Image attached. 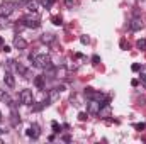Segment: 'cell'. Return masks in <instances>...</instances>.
Returning a JSON list of instances; mask_svg holds the SVG:
<instances>
[{
  "mask_svg": "<svg viewBox=\"0 0 146 144\" xmlns=\"http://www.w3.org/2000/svg\"><path fill=\"white\" fill-rule=\"evenodd\" d=\"M19 100H21V104H24V105H33L34 104V95H33V92L31 90H22L21 93H19Z\"/></svg>",
  "mask_w": 146,
  "mask_h": 144,
  "instance_id": "obj_4",
  "label": "cell"
},
{
  "mask_svg": "<svg viewBox=\"0 0 146 144\" xmlns=\"http://www.w3.org/2000/svg\"><path fill=\"white\" fill-rule=\"evenodd\" d=\"M15 70H17V73H21V75H26V76L29 75V71H27V70H26V68H24L22 65H19V63L15 65ZM27 78H29V76H27Z\"/></svg>",
  "mask_w": 146,
  "mask_h": 144,
  "instance_id": "obj_16",
  "label": "cell"
},
{
  "mask_svg": "<svg viewBox=\"0 0 146 144\" xmlns=\"http://www.w3.org/2000/svg\"><path fill=\"white\" fill-rule=\"evenodd\" d=\"M80 42H82V44H88L90 39H88V36H80Z\"/></svg>",
  "mask_w": 146,
  "mask_h": 144,
  "instance_id": "obj_23",
  "label": "cell"
},
{
  "mask_svg": "<svg viewBox=\"0 0 146 144\" xmlns=\"http://www.w3.org/2000/svg\"><path fill=\"white\" fill-rule=\"evenodd\" d=\"M26 136H27V137H33V139H37V137L41 136L39 126H37V124H33V126H29V127H27V131H26Z\"/></svg>",
  "mask_w": 146,
  "mask_h": 144,
  "instance_id": "obj_7",
  "label": "cell"
},
{
  "mask_svg": "<svg viewBox=\"0 0 146 144\" xmlns=\"http://www.w3.org/2000/svg\"><path fill=\"white\" fill-rule=\"evenodd\" d=\"M136 46H138V49H141V51H145L146 53V39H138Z\"/></svg>",
  "mask_w": 146,
  "mask_h": 144,
  "instance_id": "obj_17",
  "label": "cell"
},
{
  "mask_svg": "<svg viewBox=\"0 0 146 144\" xmlns=\"http://www.w3.org/2000/svg\"><path fill=\"white\" fill-rule=\"evenodd\" d=\"M141 27H143V20H141L139 17H133L131 22H129V29H131L133 32H136V31H139Z\"/></svg>",
  "mask_w": 146,
  "mask_h": 144,
  "instance_id": "obj_9",
  "label": "cell"
},
{
  "mask_svg": "<svg viewBox=\"0 0 146 144\" xmlns=\"http://www.w3.org/2000/svg\"><path fill=\"white\" fill-rule=\"evenodd\" d=\"M92 61H94V65H99V63H100V56H99V54H94V56H92Z\"/></svg>",
  "mask_w": 146,
  "mask_h": 144,
  "instance_id": "obj_24",
  "label": "cell"
},
{
  "mask_svg": "<svg viewBox=\"0 0 146 144\" xmlns=\"http://www.w3.org/2000/svg\"><path fill=\"white\" fill-rule=\"evenodd\" d=\"M22 26L29 27V29H37L41 26V19L37 15V12H29L27 15L22 17Z\"/></svg>",
  "mask_w": 146,
  "mask_h": 144,
  "instance_id": "obj_2",
  "label": "cell"
},
{
  "mask_svg": "<svg viewBox=\"0 0 146 144\" xmlns=\"http://www.w3.org/2000/svg\"><path fill=\"white\" fill-rule=\"evenodd\" d=\"M87 115H88V114H87V112H80V114H78V119H80V120H82V122H85V120H87V119H88V117H87Z\"/></svg>",
  "mask_w": 146,
  "mask_h": 144,
  "instance_id": "obj_22",
  "label": "cell"
},
{
  "mask_svg": "<svg viewBox=\"0 0 146 144\" xmlns=\"http://www.w3.org/2000/svg\"><path fill=\"white\" fill-rule=\"evenodd\" d=\"M2 51H3V53H10V48L5 44V46H2Z\"/></svg>",
  "mask_w": 146,
  "mask_h": 144,
  "instance_id": "obj_28",
  "label": "cell"
},
{
  "mask_svg": "<svg viewBox=\"0 0 146 144\" xmlns=\"http://www.w3.org/2000/svg\"><path fill=\"white\" fill-rule=\"evenodd\" d=\"M58 98H60V88H51V90L48 92V95H46L48 105H49V104H54Z\"/></svg>",
  "mask_w": 146,
  "mask_h": 144,
  "instance_id": "obj_6",
  "label": "cell"
},
{
  "mask_svg": "<svg viewBox=\"0 0 146 144\" xmlns=\"http://www.w3.org/2000/svg\"><path fill=\"white\" fill-rule=\"evenodd\" d=\"M5 26H7V17H2V15H0V29L5 27Z\"/></svg>",
  "mask_w": 146,
  "mask_h": 144,
  "instance_id": "obj_25",
  "label": "cell"
},
{
  "mask_svg": "<svg viewBox=\"0 0 146 144\" xmlns=\"http://www.w3.org/2000/svg\"><path fill=\"white\" fill-rule=\"evenodd\" d=\"M44 81H46V76H42V75H39L34 78V85H36L39 90H42L44 88Z\"/></svg>",
  "mask_w": 146,
  "mask_h": 144,
  "instance_id": "obj_15",
  "label": "cell"
},
{
  "mask_svg": "<svg viewBox=\"0 0 146 144\" xmlns=\"http://www.w3.org/2000/svg\"><path fill=\"white\" fill-rule=\"evenodd\" d=\"M0 100L3 102V104H7L10 108H14L15 107V104H14V100L9 97V93H5V90H0Z\"/></svg>",
  "mask_w": 146,
  "mask_h": 144,
  "instance_id": "obj_11",
  "label": "cell"
},
{
  "mask_svg": "<svg viewBox=\"0 0 146 144\" xmlns=\"http://www.w3.org/2000/svg\"><path fill=\"white\" fill-rule=\"evenodd\" d=\"M2 44H3V39H2V37H0V46H2Z\"/></svg>",
  "mask_w": 146,
  "mask_h": 144,
  "instance_id": "obj_31",
  "label": "cell"
},
{
  "mask_svg": "<svg viewBox=\"0 0 146 144\" xmlns=\"http://www.w3.org/2000/svg\"><path fill=\"white\" fill-rule=\"evenodd\" d=\"M131 70H133V71H139V70H141V65H138V63H134V65L131 66Z\"/></svg>",
  "mask_w": 146,
  "mask_h": 144,
  "instance_id": "obj_26",
  "label": "cell"
},
{
  "mask_svg": "<svg viewBox=\"0 0 146 144\" xmlns=\"http://www.w3.org/2000/svg\"><path fill=\"white\" fill-rule=\"evenodd\" d=\"M99 117H102V119L110 117V105H109V102H106V104L100 107V110H99Z\"/></svg>",
  "mask_w": 146,
  "mask_h": 144,
  "instance_id": "obj_12",
  "label": "cell"
},
{
  "mask_svg": "<svg viewBox=\"0 0 146 144\" xmlns=\"http://www.w3.org/2000/svg\"><path fill=\"white\" fill-rule=\"evenodd\" d=\"M39 39H41V42H42V44H51V42H54V41H56V36H54V34H49V32H44Z\"/></svg>",
  "mask_w": 146,
  "mask_h": 144,
  "instance_id": "obj_13",
  "label": "cell"
},
{
  "mask_svg": "<svg viewBox=\"0 0 146 144\" xmlns=\"http://www.w3.org/2000/svg\"><path fill=\"white\" fill-rule=\"evenodd\" d=\"M26 9H27V12H37L39 10V2L37 0H29L26 3Z\"/></svg>",
  "mask_w": 146,
  "mask_h": 144,
  "instance_id": "obj_14",
  "label": "cell"
},
{
  "mask_svg": "<svg viewBox=\"0 0 146 144\" xmlns=\"http://www.w3.org/2000/svg\"><path fill=\"white\" fill-rule=\"evenodd\" d=\"M0 122H2V112H0Z\"/></svg>",
  "mask_w": 146,
  "mask_h": 144,
  "instance_id": "obj_32",
  "label": "cell"
},
{
  "mask_svg": "<svg viewBox=\"0 0 146 144\" xmlns=\"http://www.w3.org/2000/svg\"><path fill=\"white\" fill-rule=\"evenodd\" d=\"M51 127H53V131H54V132H60V131H61V126H60L56 120H53V122H51Z\"/></svg>",
  "mask_w": 146,
  "mask_h": 144,
  "instance_id": "obj_20",
  "label": "cell"
},
{
  "mask_svg": "<svg viewBox=\"0 0 146 144\" xmlns=\"http://www.w3.org/2000/svg\"><path fill=\"white\" fill-rule=\"evenodd\" d=\"M51 2H53V3H54V2H56V0H51Z\"/></svg>",
  "mask_w": 146,
  "mask_h": 144,
  "instance_id": "obj_34",
  "label": "cell"
},
{
  "mask_svg": "<svg viewBox=\"0 0 146 144\" xmlns=\"http://www.w3.org/2000/svg\"><path fill=\"white\" fill-rule=\"evenodd\" d=\"M3 83H5L9 88H14V87H15V78H14V75L10 71H5V75H3Z\"/></svg>",
  "mask_w": 146,
  "mask_h": 144,
  "instance_id": "obj_10",
  "label": "cell"
},
{
  "mask_svg": "<svg viewBox=\"0 0 146 144\" xmlns=\"http://www.w3.org/2000/svg\"><path fill=\"white\" fill-rule=\"evenodd\" d=\"M14 48L19 49V51H21V49H26V48H27V41L22 36H15L14 37Z\"/></svg>",
  "mask_w": 146,
  "mask_h": 144,
  "instance_id": "obj_8",
  "label": "cell"
},
{
  "mask_svg": "<svg viewBox=\"0 0 146 144\" xmlns=\"http://www.w3.org/2000/svg\"><path fill=\"white\" fill-rule=\"evenodd\" d=\"M66 5H68V7H72V5H73V0H66Z\"/></svg>",
  "mask_w": 146,
  "mask_h": 144,
  "instance_id": "obj_30",
  "label": "cell"
},
{
  "mask_svg": "<svg viewBox=\"0 0 146 144\" xmlns=\"http://www.w3.org/2000/svg\"><path fill=\"white\" fill-rule=\"evenodd\" d=\"M131 85H133V87H138V85H139V81H138V80H133V81H131Z\"/></svg>",
  "mask_w": 146,
  "mask_h": 144,
  "instance_id": "obj_29",
  "label": "cell"
},
{
  "mask_svg": "<svg viewBox=\"0 0 146 144\" xmlns=\"http://www.w3.org/2000/svg\"><path fill=\"white\" fill-rule=\"evenodd\" d=\"M139 71H141V83H143V87L146 88V68H141Z\"/></svg>",
  "mask_w": 146,
  "mask_h": 144,
  "instance_id": "obj_19",
  "label": "cell"
},
{
  "mask_svg": "<svg viewBox=\"0 0 146 144\" xmlns=\"http://www.w3.org/2000/svg\"><path fill=\"white\" fill-rule=\"evenodd\" d=\"M2 132H3V131H2V129H0V134H2Z\"/></svg>",
  "mask_w": 146,
  "mask_h": 144,
  "instance_id": "obj_33",
  "label": "cell"
},
{
  "mask_svg": "<svg viewBox=\"0 0 146 144\" xmlns=\"http://www.w3.org/2000/svg\"><path fill=\"white\" fill-rule=\"evenodd\" d=\"M15 2H3L2 5H0V15L2 17H9L14 10H15Z\"/></svg>",
  "mask_w": 146,
  "mask_h": 144,
  "instance_id": "obj_5",
  "label": "cell"
},
{
  "mask_svg": "<svg viewBox=\"0 0 146 144\" xmlns=\"http://www.w3.org/2000/svg\"><path fill=\"white\" fill-rule=\"evenodd\" d=\"M104 104H106V102H99V100L90 98V102L87 104V114H88V115H99V110H100V107H102Z\"/></svg>",
  "mask_w": 146,
  "mask_h": 144,
  "instance_id": "obj_3",
  "label": "cell"
},
{
  "mask_svg": "<svg viewBox=\"0 0 146 144\" xmlns=\"http://www.w3.org/2000/svg\"><path fill=\"white\" fill-rule=\"evenodd\" d=\"M39 3H41L42 7H46V9H49V7L53 5V2H51V0H39Z\"/></svg>",
  "mask_w": 146,
  "mask_h": 144,
  "instance_id": "obj_21",
  "label": "cell"
},
{
  "mask_svg": "<svg viewBox=\"0 0 146 144\" xmlns=\"http://www.w3.org/2000/svg\"><path fill=\"white\" fill-rule=\"evenodd\" d=\"M145 127H146V126L143 124V122H141V124H134V129H138V131H143Z\"/></svg>",
  "mask_w": 146,
  "mask_h": 144,
  "instance_id": "obj_27",
  "label": "cell"
},
{
  "mask_svg": "<svg viewBox=\"0 0 146 144\" xmlns=\"http://www.w3.org/2000/svg\"><path fill=\"white\" fill-rule=\"evenodd\" d=\"M29 59L33 61V65H34L36 68H39V70H49V68H53L51 58H49V54H46V53H42V54H31Z\"/></svg>",
  "mask_w": 146,
  "mask_h": 144,
  "instance_id": "obj_1",
  "label": "cell"
},
{
  "mask_svg": "<svg viewBox=\"0 0 146 144\" xmlns=\"http://www.w3.org/2000/svg\"><path fill=\"white\" fill-rule=\"evenodd\" d=\"M51 22H53L54 26H61V24H63V20H61V17H58V15H54V17H51Z\"/></svg>",
  "mask_w": 146,
  "mask_h": 144,
  "instance_id": "obj_18",
  "label": "cell"
}]
</instances>
